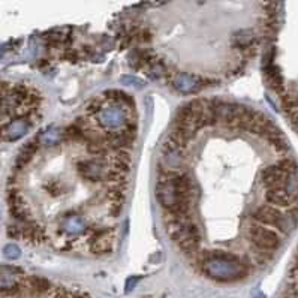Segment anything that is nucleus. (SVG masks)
Segmentation results:
<instances>
[{"instance_id": "f257e3e1", "label": "nucleus", "mask_w": 298, "mask_h": 298, "mask_svg": "<svg viewBox=\"0 0 298 298\" xmlns=\"http://www.w3.org/2000/svg\"><path fill=\"white\" fill-rule=\"evenodd\" d=\"M156 198L170 216L189 214L192 201V180L177 171L167 170L159 176Z\"/></svg>"}, {"instance_id": "f03ea898", "label": "nucleus", "mask_w": 298, "mask_h": 298, "mask_svg": "<svg viewBox=\"0 0 298 298\" xmlns=\"http://www.w3.org/2000/svg\"><path fill=\"white\" fill-rule=\"evenodd\" d=\"M201 270L205 276L219 282H234L247 276V267L238 256L220 250L204 252Z\"/></svg>"}, {"instance_id": "7ed1b4c3", "label": "nucleus", "mask_w": 298, "mask_h": 298, "mask_svg": "<svg viewBox=\"0 0 298 298\" xmlns=\"http://www.w3.org/2000/svg\"><path fill=\"white\" fill-rule=\"evenodd\" d=\"M168 233L183 252H196L201 236L198 227L192 222L189 214L171 216V219L168 220Z\"/></svg>"}, {"instance_id": "20e7f679", "label": "nucleus", "mask_w": 298, "mask_h": 298, "mask_svg": "<svg viewBox=\"0 0 298 298\" xmlns=\"http://www.w3.org/2000/svg\"><path fill=\"white\" fill-rule=\"evenodd\" d=\"M253 219L259 225H270L282 233H289L295 225V217L292 213H282L273 205H261L255 210Z\"/></svg>"}, {"instance_id": "39448f33", "label": "nucleus", "mask_w": 298, "mask_h": 298, "mask_svg": "<svg viewBox=\"0 0 298 298\" xmlns=\"http://www.w3.org/2000/svg\"><path fill=\"white\" fill-rule=\"evenodd\" d=\"M127 107L121 104L111 102V105H102L101 110L95 114L96 121L108 130L117 132L119 129L123 130V127L129 123V114Z\"/></svg>"}, {"instance_id": "423d86ee", "label": "nucleus", "mask_w": 298, "mask_h": 298, "mask_svg": "<svg viewBox=\"0 0 298 298\" xmlns=\"http://www.w3.org/2000/svg\"><path fill=\"white\" fill-rule=\"evenodd\" d=\"M250 241L262 252H273L277 250L280 246V237L274 230H270L264 225H252L249 228Z\"/></svg>"}, {"instance_id": "0eeeda50", "label": "nucleus", "mask_w": 298, "mask_h": 298, "mask_svg": "<svg viewBox=\"0 0 298 298\" xmlns=\"http://www.w3.org/2000/svg\"><path fill=\"white\" fill-rule=\"evenodd\" d=\"M78 173L83 179L89 181H101V180H108L111 171L107 165V162L102 158H92V159H84L78 164Z\"/></svg>"}, {"instance_id": "6e6552de", "label": "nucleus", "mask_w": 298, "mask_h": 298, "mask_svg": "<svg viewBox=\"0 0 298 298\" xmlns=\"http://www.w3.org/2000/svg\"><path fill=\"white\" fill-rule=\"evenodd\" d=\"M183 148L184 147L179 144L176 139H173L171 136L165 141L162 147V161L165 162L170 171H173L174 168H180L183 165V161H184Z\"/></svg>"}, {"instance_id": "1a4fd4ad", "label": "nucleus", "mask_w": 298, "mask_h": 298, "mask_svg": "<svg viewBox=\"0 0 298 298\" xmlns=\"http://www.w3.org/2000/svg\"><path fill=\"white\" fill-rule=\"evenodd\" d=\"M297 171V170H295ZM294 173V171H291ZM289 171H286L280 164L277 165H270L262 171V183L267 187V190H273V189H283L285 181L288 179V176L291 174Z\"/></svg>"}, {"instance_id": "9d476101", "label": "nucleus", "mask_w": 298, "mask_h": 298, "mask_svg": "<svg viewBox=\"0 0 298 298\" xmlns=\"http://www.w3.org/2000/svg\"><path fill=\"white\" fill-rule=\"evenodd\" d=\"M173 84L180 93H184V95L195 93L202 86V83H201V80L198 77L192 75V73H186V72L177 73V75L174 77V80H173Z\"/></svg>"}, {"instance_id": "9b49d317", "label": "nucleus", "mask_w": 298, "mask_h": 298, "mask_svg": "<svg viewBox=\"0 0 298 298\" xmlns=\"http://www.w3.org/2000/svg\"><path fill=\"white\" fill-rule=\"evenodd\" d=\"M29 126L30 123L26 119H15L9 121L8 124L3 126V139L17 141L23 138V135H26V132L29 130Z\"/></svg>"}, {"instance_id": "f8f14e48", "label": "nucleus", "mask_w": 298, "mask_h": 298, "mask_svg": "<svg viewBox=\"0 0 298 298\" xmlns=\"http://www.w3.org/2000/svg\"><path fill=\"white\" fill-rule=\"evenodd\" d=\"M265 199L270 205L276 207V208H286L291 207L294 202V199L288 195V192L285 189H273V190H267L265 193Z\"/></svg>"}, {"instance_id": "ddd939ff", "label": "nucleus", "mask_w": 298, "mask_h": 298, "mask_svg": "<svg viewBox=\"0 0 298 298\" xmlns=\"http://www.w3.org/2000/svg\"><path fill=\"white\" fill-rule=\"evenodd\" d=\"M9 210L14 214V217L20 219L23 223L29 222V219H30L29 217V208H27L24 199L15 192L9 193Z\"/></svg>"}, {"instance_id": "4468645a", "label": "nucleus", "mask_w": 298, "mask_h": 298, "mask_svg": "<svg viewBox=\"0 0 298 298\" xmlns=\"http://www.w3.org/2000/svg\"><path fill=\"white\" fill-rule=\"evenodd\" d=\"M18 274H21L17 268L12 267H2V291H11V289H18L20 288V277Z\"/></svg>"}, {"instance_id": "2eb2a0df", "label": "nucleus", "mask_w": 298, "mask_h": 298, "mask_svg": "<svg viewBox=\"0 0 298 298\" xmlns=\"http://www.w3.org/2000/svg\"><path fill=\"white\" fill-rule=\"evenodd\" d=\"M63 230L69 234V236H80L86 231V222L83 220L81 216L78 214H72L67 216L63 220Z\"/></svg>"}, {"instance_id": "dca6fc26", "label": "nucleus", "mask_w": 298, "mask_h": 298, "mask_svg": "<svg viewBox=\"0 0 298 298\" xmlns=\"http://www.w3.org/2000/svg\"><path fill=\"white\" fill-rule=\"evenodd\" d=\"M92 249L96 253H107L113 250V238L107 236V233L99 231L92 238Z\"/></svg>"}, {"instance_id": "f3484780", "label": "nucleus", "mask_w": 298, "mask_h": 298, "mask_svg": "<svg viewBox=\"0 0 298 298\" xmlns=\"http://www.w3.org/2000/svg\"><path fill=\"white\" fill-rule=\"evenodd\" d=\"M36 148H38V141H35V139H32V141L24 144V147L21 148L18 156H17V167L18 168L26 167L32 161V158H33V155L36 152Z\"/></svg>"}, {"instance_id": "a211bd4d", "label": "nucleus", "mask_w": 298, "mask_h": 298, "mask_svg": "<svg viewBox=\"0 0 298 298\" xmlns=\"http://www.w3.org/2000/svg\"><path fill=\"white\" fill-rule=\"evenodd\" d=\"M39 139H41V142H44V144H56V142H59V139H60V132H59L57 129H48V130H45L44 133H41Z\"/></svg>"}, {"instance_id": "6ab92c4d", "label": "nucleus", "mask_w": 298, "mask_h": 298, "mask_svg": "<svg viewBox=\"0 0 298 298\" xmlns=\"http://www.w3.org/2000/svg\"><path fill=\"white\" fill-rule=\"evenodd\" d=\"M3 253H5V256L8 258V259H17V258H20V255H21V252H20V249H18V246H15V244H8V246H5V249H3Z\"/></svg>"}, {"instance_id": "aec40b11", "label": "nucleus", "mask_w": 298, "mask_h": 298, "mask_svg": "<svg viewBox=\"0 0 298 298\" xmlns=\"http://www.w3.org/2000/svg\"><path fill=\"white\" fill-rule=\"evenodd\" d=\"M121 83L126 84V86H132V87H135V89H141V87L144 86V83H142L139 78H136V77H129V75H123V77H121Z\"/></svg>"}, {"instance_id": "412c9836", "label": "nucleus", "mask_w": 298, "mask_h": 298, "mask_svg": "<svg viewBox=\"0 0 298 298\" xmlns=\"http://www.w3.org/2000/svg\"><path fill=\"white\" fill-rule=\"evenodd\" d=\"M138 282H139V277H130V279H127V282H126V292L132 291Z\"/></svg>"}]
</instances>
